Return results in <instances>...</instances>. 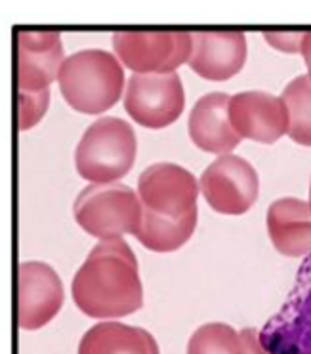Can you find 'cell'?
<instances>
[{
    "instance_id": "6",
    "label": "cell",
    "mask_w": 311,
    "mask_h": 354,
    "mask_svg": "<svg viewBox=\"0 0 311 354\" xmlns=\"http://www.w3.org/2000/svg\"><path fill=\"white\" fill-rule=\"evenodd\" d=\"M270 354H311V255L303 259L292 291L260 331Z\"/></svg>"
},
{
    "instance_id": "20",
    "label": "cell",
    "mask_w": 311,
    "mask_h": 354,
    "mask_svg": "<svg viewBox=\"0 0 311 354\" xmlns=\"http://www.w3.org/2000/svg\"><path fill=\"white\" fill-rule=\"evenodd\" d=\"M17 94V129L29 131L41 121L50 104V91L16 92Z\"/></svg>"
},
{
    "instance_id": "9",
    "label": "cell",
    "mask_w": 311,
    "mask_h": 354,
    "mask_svg": "<svg viewBox=\"0 0 311 354\" xmlns=\"http://www.w3.org/2000/svg\"><path fill=\"white\" fill-rule=\"evenodd\" d=\"M185 107V92L178 73L138 75L128 79L124 109L146 129H164L178 121Z\"/></svg>"
},
{
    "instance_id": "7",
    "label": "cell",
    "mask_w": 311,
    "mask_h": 354,
    "mask_svg": "<svg viewBox=\"0 0 311 354\" xmlns=\"http://www.w3.org/2000/svg\"><path fill=\"white\" fill-rule=\"evenodd\" d=\"M63 62V42L56 29H14L16 92L48 91L58 79Z\"/></svg>"
},
{
    "instance_id": "8",
    "label": "cell",
    "mask_w": 311,
    "mask_h": 354,
    "mask_svg": "<svg viewBox=\"0 0 311 354\" xmlns=\"http://www.w3.org/2000/svg\"><path fill=\"white\" fill-rule=\"evenodd\" d=\"M138 196L143 211L180 221L197 214L199 184L181 165L153 163L139 174Z\"/></svg>"
},
{
    "instance_id": "16",
    "label": "cell",
    "mask_w": 311,
    "mask_h": 354,
    "mask_svg": "<svg viewBox=\"0 0 311 354\" xmlns=\"http://www.w3.org/2000/svg\"><path fill=\"white\" fill-rule=\"evenodd\" d=\"M79 354H161V351L149 331L121 322H101L82 335Z\"/></svg>"
},
{
    "instance_id": "15",
    "label": "cell",
    "mask_w": 311,
    "mask_h": 354,
    "mask_svg": "<svg viewBox=\"0 0 311 354\" xmlns=\"http://www.w3.org/2000/svg\"><path fill=\"white\" fill-rule=\"evenodd\" d=\"M268 232L281 255H311V207L308 201L281 198L268 209Z\"/></svg>"
},
{
    "instance_id": "17",
    "label": "cell",
    "mask_w": 311,
    "mask_h": 354,
    "mask_svg": "<svg viewBox=\"0 0 311 354\" xmlns=\"http://www.w3.org/2000/svg\"><path fill=\"white\" fill-rule=\"evenodd\" d=\"M197 226V214L188 218H163L141 209V223L136 232V239L143 248L155 253H170L185 245Z\"/></svg>"
},
{
    "instance_id": "10",
    "label": "cell",
    "mask_w": 311,
    "mask_h": 354,
    "mask_svg": "<svg viewBox=\"0 0 311 354\" xmlns=\"http://www.w3.org/2000/svg\"><path fill=\"white\" fill-rule=\"evenodd\" d=\"M201 192L216 213L237 216L256 203L260 178L246 159L228 153L206 167L201 176Z\"/></svg>"
},
{
    "instance_id": "21",
    "label": "cell",
    "mask_w": 311,
    "mask_h": 354,
    "mask_svg": "<svg viewBox=\"0 0 311 354\" xmlns=\"http://www.w3.org/2000/svg\"><path fill=\"white\" fill-rule=\"evenodd\" d=\"M303 35H305V31H273V29H268V31H263V39L279 52L296 54L302 48Z\"/></svg>"
},
{
    "instance_id": "13",
    "label": "cell",
    "mask_w": 311,
    "mask_h": 354,
    "mask_svg": "<svg viewBox=\"0 0 311 354\" xmlns=\"http://www.w3.org/2000/svg\"><path fill=\"white\" fill-rule=\"evenodd\" d=\"M189 67L208 81H228L237 75L246 62V37L237 29L193 31Z\"/></svg>"
},
{
    "instance_id": "18",
    "label": "cell",
    "mask_w": 311,
    "mask_h": 354,
    "mask_svg": "<svg viewBox=\"0 0 311 354\" xmlns=\"http://www.w3.org/2000/svg\"><path fill=\"white\" fill-rule=\"evenodd\" d=\"M283 102L288 111V136L300 144L311 146V79L300 75L283 91Z\"/></svg>"
},
{
    "instance_id": "12",
    "label": "cell",
    "mask_w": 311,
    "mask_h": 354,
    "mask_svg": "<svg viewBox=\"0 0 311 354\" xmlns=\"http://www.w3.org/2000/svg\"><path fill=\"white\" fill-rule=\"evenodd\" d=\"M230 121L241 138L273 144L288 132L283 98L262 91L239 92L230 100Z\"/></svg>"
},
{
    "instance_id": "4",
    "label": "cell",
    "mask_w": 311,
    "mask_h": 354,
    "mask_svg": "<svg viewBox=\"0 0 311 354\" xmlns=\"http://www.w3.org/2000/svg\"><path fill=\"white\" fill-rule=\"evenodd\" d=\"M73 214L86 234L101 241L119 239L124 234L136 236L141 223V201L126 184H92L77 196Z\"/></svg>"
},
{
    "instance_id": "1",
    "label": "cell",
    "mask_w": 311,
    "mask_h": 354,
    "mask_svg": "<svg viewBox=\"0 0 311 354\" xmlns=\"http://www.w3.org/2000/svg\"><path fill=\"white\" fill-rule=\"evenodd\" d=\"M71 295L82 314L98 320L138 313L143 286L130 245L123 238L98 243L74 274Z\"/></svg>"
},
{
    "instance_id": "3",
    "label": "cell",
    "mask_w": 311,
    "mask_h": 354,
    "mask_svg": "<svg viewBox=\"0 0 311 354\" xmlns=\"http://www.w3.org/2000/svg\"><path fill=\"white\" fill-rule=\"evenodd\" d=\"M136 148L132 124L119 117H101L84 131L77 144V173L94 184H113L130 173Z\"/></svg>"
},
{
    "instance_id": "23",
    "label": "cell",
    "mask_w": 311,
    "mask_h": 354,
    "mask_svg": "<svg viewBox=\"0 0 311 354\" xmlns=\"http://www.w3.org/2000/svg\"><path fill=\"white\" fill-rule=\"evenodd\" d=\"M300 52H302L303 62H305V67H308V77L311 79V31H305V35H303Z\"/></svg>"
},
{
    "instance_id": "19",
    "label": "cell",
    "mask_w": 311,
    "mask_h": 354,
    "mask_svg": "<svg viewBox=\"0 0 311 354\" xmlns=\"http://www.w3.org/2000/svg\"><path fill=\"white\" fill-rule=\"evenodd\" d=\"M188 354H241L239 331L221 322L205 324L189 339Z\"/></svg>"
},
{
    "instance_id": "14",
    "label": "cell",
    "mask_w": 311,
    "mask_h": 354,
    "mask_svg": "<svg viewBox=\"0 0 311 354\" xmlns=\"http://www.w3.org/2000/svg\"><path fill=\"white\" fill-rule=\"evenodd\" d=\"M230 100L225 92H210L197 100L189 113V136L197 148L228 156L241 144L243 138L231 127Z\"/></svg>"
},
{
    "instance_id": "11",
    "label": "cell",
    "mask_w": 311,
    "mask_h": 354,
    "mask_svg": "<svg viewBox=\"0 0 311 354\" xmlns=\"http://www.w3.org/2000/svg\"><path fill=\"white\" fill-rule=\"evenodd\" d=\"M63 283L58 272L46 263L29 261L17 268V326L41 330L63 306Z\"/></svg>"
},
{
    "instance_id": "5",
    "label": "cell",
    "mask_w": 311,
    "mask_h": 354,
    "mask_svg": "<svg viewBox=\"0 0 311 354\" xmlns=\"http://www.w3.org/2000/svg\"><path fill=\"white\" fill-rule=\"evenodd\" d=\"M191 33L180 29H128L113 35L119 62L138 75H170L191 56Z\"/></svg>"
},
{
    "instance_id": "22",
    "label": "cell",
    "mask_w": 311,
    "mask_h": 354,
    "mask_svg": "<svg viewBox=\"0 0 311 354\" xmlns=\"http://www.w3.org/2000/svg\"><path fill=\"white\" fill-rule=\"evenodd\" d=\"M241 339V354H270L260 343V331L254 328H245L239 331Z\"/></svg>"
},
{
    "instance_id": "24",
    "label": "cell",
    "mask_w": 311,
    "mask_h": 354,
    "mask_svg": "<svg viewBox=\"0 0 311 354\" xmlns=\"http://www.w3.org/2000/svg\"><path fill=\"white\" fill-rule=\"evenodd\" d=\"M308 203H310V207H311V186H310V201H308Z\"/></svg>"
},
{
    "instance_id": "2",
    "label": "cell",
    "mask_w": 311,
    "mask_h": 354,
    "mask_svg": "<svg viewBox=\"0 0 311 354\" xmlns=\"http://www.w3.org/2000/svg\"><path fill=\"white\" fill-rule=\"evenodd\" d=\"M58 83L61 96L74 111L98 115L115 106L123 94V64L107 50H81L66 58Z\"/></svg>"
}]
</instances>
